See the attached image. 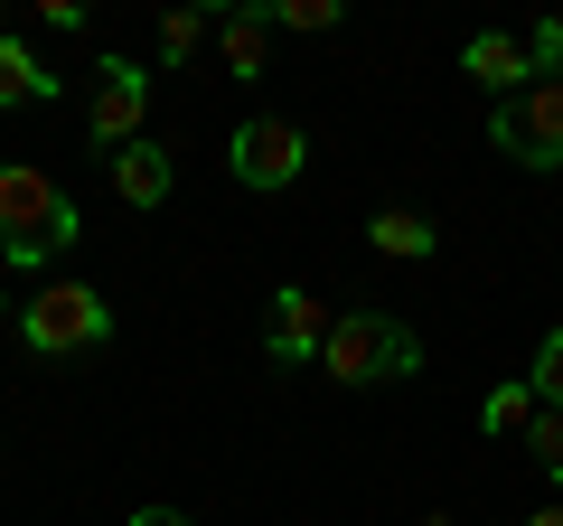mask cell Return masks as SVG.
<instances>
[{
    "label": "cell",
    "instance_id": "6da1fadb",
    "mask_svg": "<svg viewBox=\"0 0 563 526\" xmlns=\"http://www.w3.org/2000/svg\"><path fill=\"white\" fill-rule=\"evenodd\" d=\"M76 235H85V207L66 198L47 169L0 161V263H10V273H38V263H57Z\"/></svg>",
    "mask_w": 563,
    "mask_h": 526
},
{
    "label": "cell",
    "instance_id": "7a4b0ae2",
    "mask_svg": "<svg viewBox=\"0 0 563 526\" xmlns=\"http://www.w3.org/2000/svg\"><path fill=\"white\" fill-rule=\"evenodd\" d=\"M422 366V339L395 320V310H339V329H329V348H320V376L329 385H395V376H413Z\"/></svg>",
    "mask_w": 563,
    "mask_h": 526
},
{
    "label": "cell",
    "instance_id": "3957f363",
    "mask_svg": "<svg viewBox=\"0 0 563 526\" xmlns=\"http://www.w3.org/2000/svg\"><path fill=\"white\" fill-rule=\"evenodd\" d=\"M113 339V302L95 283H47L20 302V348L29 358H95Z\"/></svg>",
    "mask_w": 563,
    "mask_h": 526
},
{
    "label": "cell",
    "instance_id": "277c9868",
    "mask_svg": "<svg viewBox=\"0 0 563 526\" xmlns=\"http://www.w3.org/2000/svg\"><path fill=\"white\" fill-rule=\"evenodd\" d=\"M301 169H310V132H301V122H282V113H244L235 122V142H225V179H235V188L282 198Z\"/></svg>",
    "mask_w": 563,
    "mask_h": 526
},
{
    "label": "cell",
    "instance_id": "5b68a950",
    "mask_svg": "<svg viewBox=\"0 0 563 526\" xmlns=\"http://www.w3.org/2000/svg\"><path fill=\"white\" fill-rule=\"evenodd\" d=\"M488 142L517 169H563V85H526L517 103L488 113Z\"/></svg>",
    "mask_w": 563,
    "mask_h": 526
},
{
    "label": "cell",
    "instance_id": "8992f818",
    "mask_svg": "<svg viewBox=\"0 0 563 526\" xmlns=\"http://www.w3.org/2000/svg\"><path fill=\"white\" fill-rule=\"evenodd\" d=\"M141 113H151V66L141 57H95V95H85V122H95L103 151L141 142Z\"/></svg>",
    "mask_w": 563,
    "mask_h": 526
},
{
    "label": "cell",
    "instance_id": "52a82bcc",
    "mask_svg": "<svg viewBox=\"0 0 563 526\" xmlns=\"http://www.w3.org/2000/svg\"><path fill=\"white\" fill-rule=\"evenodd\" d=\"M329 310H320V292L310 283H282L273 292V320H263V348H273L282 366H320V348H329Z\"/></svg>",
    "mask_w": 563,
    "mask_h": 526
},
{
    "label": "cell",
    "instance_id": "ba28073f",
    "mask_svg": "<svg viewBox=\"0 0 563 526\" xmlns=\"http://www.w3.org/2000/svg\"><path fill=\"white\" fill-rule=\"evenodd\" d=\"M461 76L479 85V95H498V103H517L526 85H536V57H526V39H507V29H479V39L461 47Z\"/></svg>",
    "mask_w": 563,
    "mask_h": 526
},
{
    "label": "cell",
    "instance_id": "9c48e42d",
    "mask_svg": "<svg viewBox=\"0 0 563 526\" xmlns=\"http://www.w3.org/2000/svg\"><path fill=\"white\" fill-rule=\"evenodd\" d=\"M169 188H179V161H169L161 142L113 151V198H122V207H169Z\"/></svg>",
    "mask_w": 563,
    "mask_h": 526
},
{
    "label": "cell",
    "instance_id": "30bf717a",
    "mask_svg": "<svg viewBox=\"0 0 563 526\" xmlns=\"http://www.w3.org/2000/svg\"><path fill=\"white\" fill-rule=\"evenodd\" d=\"M366 244H376L385 263H432L442 254V226L413 217V207H385V217H366Z\"/></svg>",
    "mask_w": 563,
    "mask_h": 526
},
{
    "label": "cell",
    "instance_id": "8fae6325",
    "mask_svg": "<svg viewBox=\"0 0 563 526\" xmlns=\"http://www.w3.org/2000/svg\"><path fill=\"white\" fill-rule=\"evenodd\" d=\"M263 47H273V10H235V20H217V57H225V76L254 85V76H263Z\"/></svg>",
    "mask_w": 563,
    "mask_h": 526
},
{
    "label": "cell",
    "instance_id": "7c38bea8",
    "mask_svg": "<svg viewBox=\"0 0 563 526\" xmlns=\"http://www.w3.org/2000/svg\"><path fill=\"white\" fill-rule=\"evenodd\" d=\"M0 103H10V113H20V103H57V76L38 66L29 39H0Z\"/></svg>",
    "mask_w": 563,
    "mask_h": 526
},
{
    "label": "cell",
    "instance_id": "4fadbf2b",
    "mask_svg": "<svg viewBox=\"0 0 563 526\" xmlns=\"http://www.w3.org/2000/svg\"><path fill=\"white\" fill-rule=\"evenodd\" d=\"M526 424H536V385H526V376H507L498 395L479 405V432H488V442H526Z\"/></svg>",
    "mask_w": 563,
    "mask_h": 526
},
{
    "label": "cell",
    "instance_id": "5bb4252c",
    "mask_svg": "<svg viewBox=\"0 0 563 526\" xmlns=\"http://www.w3.org/2000/svg\"><path fill=\"white\" fill-rule=\"evenodd\" d=\"M207 39H217V20H207V10H169V20H161V39H151V47H161V66H188V57H198Z\"/></svg>",
    "mask_w": 563,
    "mask_h": 526
},
{
    "label": "cell",
    "instance_id": "9a60e30c",
    "mask_svg": "<svg viewBox=\"0 0 563 526\" xmlns=\"http://www.w3.org/2000/svg\"><path fill=\"white\" fill-rule=\"evenodd\" d=\"M526 385H536V405L563 414V329H544L536 339V366H526Z\"/></svg>",
    "mask_w": 563,
    "mask_h": 526
},
{
    "label": "cell",
    "instance_id": "2e32d148",
    "mask_svg": "<svg viewBox=\"0 0 563 526\" xmlns=\"http://www.w3.org/2000/svg\"><path fill=\"white\" fill-rule=\"evenodd\" d=\"M273 29H291V39H329V29H339V0H273Z\"/></svg>",
    "mask_w": 563,
    "mask_h": 526
},
{
    "label": "cell",
    "instance_id": "e0dca14e",
    "mask_svg": "<svg viewBox=\"0 0 563 526\" xmlns=\"http://www.w3.org/2000/svg\"><path fill=\"white\" fill-rule=\"evenodd\" d=\"M526 451H536V470L563 489V414H554V405H536V424H526Z\"/></svg>",
    "mask_w": 563,
    "mask_h": 526
},
{
    "label": "cell",
    "instance_id": "ac0fdd59",
    "mask_svg": "<svg viewBox=\"0 0 563 526\" xmlns=\"http://www.w3.org/2000/svg\"><path fill=\"white\" fill-rule=\"evenodd\" d=\"M526 57H536V85H563V20L526 29Z\"/></svg>",
    "mask_w": 563,
    "mask_h": 526
},
{
    "label": "cell",
    "instance_id": "d6986e66",
    "mask_svg": "<svg viewBox=\"0 0 563 526\" xmlns=\"http://www.w3.org/2000/svg\"><path fill=\"white\" fill-rule=\"evenodd\" d=\"M38 29H57V39H66V29H85V10H76V0H38Z\"/></svg>",
    "mask_w": 563,
    "mask_h": 526
},
{
    "label": "cell",
    "instance_id": "ffe728a7",
    "mask_svg": "<svg viewBox=\"0 0 563 526\" xmlns=\"http://www.w3.org/2000/svg\"><path fill=\"white\" fill-rule=\"evenodd\" d=\"M122 526H188V517H179V507H161V498H151V507H132Z\"/></svg>",
    "mask_w": 563,
    "mask_h": 526
},
{
    "label": "cell",
    "instance_id": "44dd1931",
    "mask_svg": "<svg viewBox=\"0 0 563 526\" xmlns=\"http://www.w3.org/2000/svg\"><path fill=\"white\" fill-rule=\"evenodd\" d=\"M517 526H563V507H536V517H517Z\"/></svg>",
    "mask_w": 563,
    "mask_h": 526
},
{
    "label": "cell",
    "instance_id": "7402d4cb",
    "mask_svg": "<svg viewBox=\"0 0 563 526\" xmlns=\"http://www.w3.org/2000/svg\"><path fill=\"white\" fill-rule=\"evenodd\" d=\"M0 310H10V292H0Z\"/></svg>",
    "mask_w": 563,
    "mask_h": 526
},
{
    "label": "cell",
    "instance_id": "603a6c76",
    "mask_svg": "<svg viewBox=\"0 0 563 526\" xmlns=\"http://www.w3.org/2000/svg\"><path fill=\"white\" fill-rule=\"evenodd\" d=\"M0 39H10V29H0Z\"/></svg>",
    "mask_w": 563,
    "mask_h": 526
}]
</instances>
